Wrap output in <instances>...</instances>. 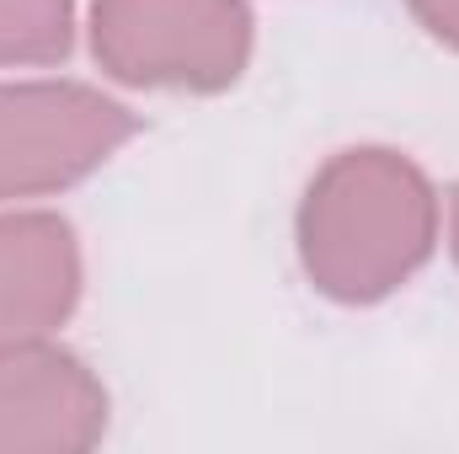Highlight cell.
Here are the masks:
<instances>
[{
	"label": "cell",
	"instance_id": "1",
	"mask_svg": "<svg viewBox=\"0 0 459 454\" xmlns=\"http://www.w3.org/2000/svg\"><path fill=\"white\" fill-rule=\"evenodd\" d=\"M438 246L428 171L385 144L332 155L299 198V267L337 305H374L411 284Z\"/></svg>",
	"mask_w": 459,
	"mask_h": 454
},
{
	"label": "cell",
	"instance_id": "2",
	"mask_svg": "<svg viewBox=\"0 0 459 454\" xmlns=\"http://www.w3.org/2000/svg\"><path fill=\"white\" fill-rule=\"evenodd\" d=\"M246 0H91L97 65L139 92H225L251 59Z\"/></svg>",
	"mask_w": 459,
	"mask_h": 454
},
{
	"label": "cell",
	"instance_id": "3",
	"mask_svg": "<svg viewBox=\"0 0 459 454\" xmlns=\"http://www.w3.org/2000/svg\"><path fill=\"white\" fill-rule=\"evenodd\" d=\"M139 134L123 102L81 81H16L0 86V204L43 198L81 177Z\"/></svg>",
	"mask_w": 459,
	"mask_h": 454
},
{
	"label": "cell",
	"instance_id": "4",
	"mask_svg": "<svg viewBox=\"0 0 459 454\" xmlns=\"http://www.w3.org/2000/svg\"><path fill=\"white\" fill-rule=\"evenodd\" d=\"M108 433V390L54 342L0 353V454H81Z\"/></svg>",
	"mask_w": 459,
	"mask_h": 454
},
{
	"label": "cell",
	"instance_id": "5",
	"mask_svg": "<svg viewBox=\"0 0 459 454\" xmlns=\"http://www.w3.org/2000/svg\"><path fill=\"white\" fill-rule=\"evenodd\" d=\"M81 300V240L59 214H0V353L54 337Z\"/></svg>",
	"mask_w": 459,
	"mask_h": 454
},
{
	"label": "cell",
	"instance_id": "6",
	"mask_svg": "<svg viewBox=\"0 0 459 454\" xmlns=\"http://www.w3.org/2000/svg\"><path fill=\"white\" fill-rule=\"evenodd\" d=\"M75 43V0H0V70L59 65Z\"/></svg>",
	"mask_w": 459,
	"mask_h": 454
},
{
	"label": "cell",
	"instance_id": "7",
	"mask_svg": "<svg viewBox=\"0 0 459 454\" xmlns=\"http://www.w3.org/2000/svg\"><path fill=\"white\" fill-rule=\"evenodd\" d=\"M406 5L438 43L459 48V0H406Z\"/></svg>",
	"mask_w": 459,
	"mask_h": 454
},
{
	"label": "cell",
	"instance_id": "8",
	"mask_svg": "<svg viewBox=\"0 0 459 454\" xmlns=\"http://www.w3.org/2000/svg\"><path fill=\"white\" fill-rule=\"evenodd\" d=\"M449 240H455V257H459V188H455V198H449Z\"/></svg>",
	"mask_w": 459,
	"mask_h": 454
}]
</instances>
